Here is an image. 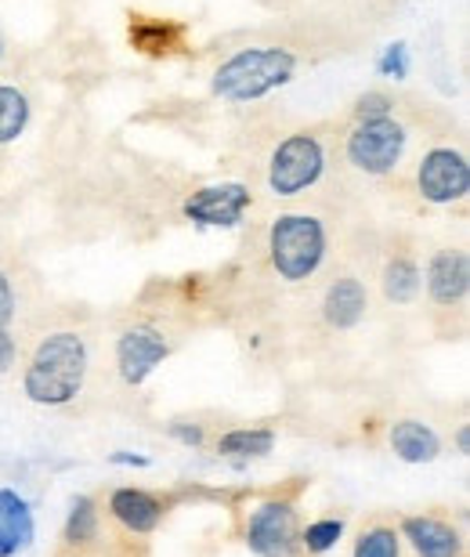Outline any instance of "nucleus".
Wrapping results in <instances>:
<instances>
[{
  "mask_svg": "<svg viewBox=\"0 0 470 557\" xmlns=\"http://www.w3.org/2000/svg\"><path fill=\"white\" fill-rule=\"evenodd\" d=\"M87 366H91V351H87L84 333L54 330L33 348L26 370H22V392L33 406L62 409L84 392Z\"/></svg>",
  "mask_w": 470,
  "mask_h": 557,
  "instance_id": "1",
  "label": "nucleus"
},
{
  "mask_svg": "<svg viewBox=\"0 0 470 557\" xmlns=\"http://www.w3.org/2000/svg\"><path fill=\"white\" fill-rule=\"evenodd\" d=\"M330 250L326 225L316 214H279L268 228V261L283 283H308Z\"/></svg>",
  "mask_w": 470,
  "mask_h": 557,
  "instance_id": "2",
  "label": "nucleus"
},
{
  "mask_svg": "<svg viewBox=\"0 0 470 557\" xmlns=\"http://www.w3.org/2000/svg\"><path fill=\"white\" fill-rule=\"evenodd\" d=\"M297 73V59L286 48H243L228 62L218 65L214 95L228 102H257L272 95L275 87H286Z\"/></svg>",
  "mask_w": 470,
  "mask_h": 557,
  "instance_id": "3",
  "label": "nucleus"
},
{
  "mask_svg": "<svg viewBox=\"0 0 470 557\" xmlns=\"http://www.w3.org/2000/svg\"><path fill=\"white\" fill-rule=\"evenodd\" d=\"M322 171H326V145L316 131H297L275 145L272 160H268V188L279 199L308 193L319 185Z\"/></svg>",
  "mask_w": 470,
  "mask_h": 557,
  "instance_id": "4",
  "label": "nucleus"
},
{
  "mask_svg": "<svg viewBox=\"0 0 470 557\" xmlns=\"http://www.w3.org/2000/svg\"><path fill=\"white\" fill-rule=\"evenodd\" d=\"M406 141L409 131L395 116L355 120V127L344 138V156H348L355 171H362L369 177H384L391 171H398L401 156H406Z\"/></svg>",
  "mask_w": 470,
  "mask_h": 557,
  "instance_id": "5",
  "label": "nucleus"
},
{
  "mask_svg": "<svg viewBox=\"0 0 470 557\" xmlns=\"http://www.w3.org/2000/svg\"><path fill=\"white\" fill-rule=\"evenodd\" d=\"M417 193L431 207H456L470 196V163L463 149L434 145L417 163Z\"/></svg>",
  "mask_w": 470,
  "mask_h": 557,
  "instance_id": "6",
  "label": "nucleus"
},
{
  "mask_svg": "<svg viewBox=\"0 0 470 557\" xmlns=\"http://www.w3.org/2000/svg\"><path fill=\"white\" fill-rule=\"evenodd\" d=\"M243 543L257 557H294L300 547V518L289 499H264L250 510Z\"/></svg>",
  "mask_w": 470,
  "mask_h": 557,
  "instance_id": "7",
  "label": "nucleus"
},
{
  "mask_svg": "<svg viewBox=\"0 0 470 557\" xmlns=\"http://www.w3.org/2000/svg\"><path fill=\"white\" fill-rule=\"evenodd\" d=\"M166 355H171V341H166L163 330L149 326V322L127 326L116 337V370L131 387H141L149 381V376L163 366Z\"/></svg>",
  "mask_w": 470,
  "mask_h": 557,
  "instance_id": "8",
  "label": "nucleus"
},
{
  "mask_svg": "<svg viewBox=\"0 0 470 557\" xmlns=\"http://www.w3.org/2000/svg\"><path fill=\"white\" fill-rule=\"evenodd\" d=\"M253 203L250 188L243 182H221V185H203L185 199V218L207 228H232L239 225L246 207Z\"/></svg>",
  "mask_w": 470,
  "mask_h": 557,
  "instance_id": "9",
  "label": "nucleus"
},
{
  "mask_svg": "<svg viewBox=\"0 0 470 557\" xmlns=\"http://www.w3.org/2000/svg\"><path fill=\"white\" fill-rule=\"evenodd\" d=\"M166 499L149 493V488H134V485H123V488H113L106 499V515L116 521L123 532H131V536H149L163 525L166 518Z\"/></svg>",
  "mask_w": 470,
  "mask_h": 557,
  "instance_id": "10",
  "label": "nucleus"
},
{
  "mask_svg": "<svg viewBox=\"0 0 470 557\" xmlns=\"http://www.w3.org/2000/svg\"><path fill=\"white\" fill-rule=\"evenodd\" d=\"M423 286H428V297L438 308H456L467 300L470 289V258L463 247H445L428 261V272H423Z\"/></svg>",
  "mask_w": 470,
  "mask_h": 557,
  "instance_id": "11",
  "label": "nucleus"
},
{
  "mask_svg": "<svg viewBox=\"0 0 470 557\" xmlns=\"http://www.w3.org/2000/svg\"><path fill=\"white\" fill-rule=\"evenodd\" d=\"M401 543H409L417 557H463L467 543L453 521L438 515H409L398 525Z\"/></svg>",
  "mask_w": 470,
  "mask_h": 557,
  "instance_id": "12",
  "label": "nucleus"
},
{
  "mask_svg": "<svg viewBox=\"0 0 470 557\" xmlns=\"http://www.w3.org/2000/svg\"><path fill=\"white\" fill-rule=\"evenodd\" d=\"M366 308H369V289L355 275L333 278L326 294H322V319H326L330 330H355L366 319Z\"/></svg>",
  "mask_w": 470,
  "mask_h": 557,
  "instance_id": "13",
  "label": "nucleus"
},
{
  "mask_svg": "<svg viewBox=\"0 0 470 557\" xmlns=\"http://www.w3.org/2000/svg\"><path fill=\"white\" fill-rule=\"evenodd\" d=\"M37 521H33L29 504L15 488H0V557H18L33 547Z\"/></svg>",
  "mask_w": 470,
  "mask_h": 557,
  "instance_id": "14",
  "label": "nucleus"
},
{
  "mask_svg": "<svg viewBox=\"0 0 470 557\" xmlns=\"http://www.w3.org/2000/svg\"><path fill=\"white\" fill-rule=\"evenodd\" d=\"M387 445L406 463H431L442 453V438L423 420H395L387 428Z\"/></svg>",
  "mask_w": 470,
  "mask_h": 557,
  "instance_id": "15",
  "label": "nucleus"
},
{
  "mask_svg": "<svg viewBox=\"0 0 470 557\" xmlns=\"http://www.w3.org/2000/svg\"><path fill=\"white\" fill-rule=\"evenodd\" d=\"M98 536H102V507H98V499L73 496L70 518H65V529H62V547L84 554L95 547Z\"/></svg>",
  "mask_w": 470,
  "mask_h": 557,
  "instance_id": "16",
  "label": "nucleus"
},
{
  "mask_svg": "<svg viewBox=\"0 0 470 557\" xmlns=\"http://www.w3.org/2000/svg\"><path fill=\"white\" fill-rule=\"evenodd\" d=\"M185 26H177L171 18H149V15H134L131 18V44L141 54H152V59H166L182 48Z\"/></svg>",
  "mask_w": 470,
  "mask_h": 557,
  "instance_id": "17",
  "label": "nucleus"
},
{
  "mask_svg": "<svg viewBox=\"0 0 470 557\" xmlns=\"http://www.w3.org/2000/svg\"><path fill=\"white\" fill-rule=\"evenodd\" d=\"M380 286H384V297L391 300V305L406 308L412 305V300L420 297L423 289V272L420 264L406 258V253H395L387 264H384V275H380Z\"/></svg>",
  "mask_w": 470,
  "mask_h": 557,
  "instance_id": "18",
  "label": "nucleus"
},
{
  "mask_svg": "<svg viewBox=\"0 0 470 557\" xmlns=\"http://www.w3.org/2000/svg\"><path fill=\"white\" fill-rule=\"evenodd\" d=\"M214 449L232 460H257L275 449V431L272 428H232L218 438Z\"/></svg>",
  "mask_w": 470,
  "mask_h": 557,
  "instance_id": "19",
  "label": "nucleus"
},
{
  "mask_svg": "<svg viewBox=\"0 0 470 557\" xmlns=\"http://www.w3.org/2000/svg\"><path fill=\"white\" fill-rule=\"evenodd\" d=\"M29 127V98L11 84H0V145H11Z\"/></svg>",
  "mask_w": 470,
  "mask_h": 557,
  "instance_id": "20",
  "label": "nucleus"
},
{
  "mask_svg": "<svg viewBox=\"0 0 470 557\" xmlns=\"http://www.w3.org/2000/svg\"><path fill=\"white\" fill-rule=\"evenodd\" d=\"M351 557H401V536L391 525H369L358 532Z\"/></svg>",
  "mask_w": 470,
  "mask_h": 557,
  "instance_id": "21",
  "label": "nucleus"
},
{
  "mask_svg": "<svg viewBox=\"0 0 470 557\" xmlns=\"http://www.w3.org/2000/svg\"><path fill=\"white\" fill-rule=\"evenodd\" d=\"M344 540V518H319L300 529V547L308 554H330Z\"/></svg>",
  "mask_w": 470,
  "mask_h": 557,
  "instance_id": "22",
  "label": "nucleus"
},
{
  "mask_svg": "<svg viewBox=\"0 0 470 557\" xmlns=\"http://www.w3.org/2000/svg\"><path fill=\"white\" fill-rule=\"evenodd\" d=\"M376 70L380 76H387V81H406L409 76V48L401 40L395 44H387L384 54H380V62H376Z\"/></svg>",
  "mask_w": 470,
  "mask_h": 557,
  "instance_id": "23",
  "label": "nucleus"
},
{
  "mask_svg": "<svg viewBox=\"0 0 470 557\" xmlns=\"http://www.w3.org/2000/svg\"><path fill=\"white\" fill-rule=\"evenodd\" d=\"M384 116H395V98L387 91H366L355 102V120H384Z\"/></svg>",
  "mask_w": 470,
  "mask_h": 557,
  "instance_id": "24",
  "label": "nucleus"
},
{
  "mask_svg": "<svg viewBox=\"0 0 470 557\" xmlns=\"http://www.w3.org/2000/svg\"><path fill=\"white\" fill-rule=\"evenodd\" d=\"M171 438H177L182 445H203L207 431L203 423H171Z\"/></svg>",
  "mask_w": 470,
  "mask_h": 557,
  "instance_id": "25",
  "label": "nucleus"
},
{
  "mask_svg": "<svg viewBox=\"0 0 470 557\" xmlns=\"http://www.w3.org/2000/svg\"><path fill=\"white\" fill-rule=\"evenodd\" d=\"M15 359H18V344H15V337H11L8 326H0V376L11 373Z\"/></svg>",
  "mask_w": 470,
  "mask_h": 557,
  "instance_id": "26",
  "label": "nucleus"
},
{
  "mask_svg": "<svg viewBox=\"0 0 470 557\" xmlns=\"http://www.w3.org/2000/svg\"><path fill=\"white\" fill-rule=\"evenodd\" d=\"M15 319V289H11V278L0 272V326Z\"/></svg>",
  "mask_w": 470,
  "mask_h": 557,
  "instance_id": "27",
  "label": "nucleus"
},
{
  "mask_svg": "<svg viewBox=\"0 0 470 557\" xmlns=\"http://www.w3.org/2000/svg\"><path fill=\"white\" fill-rule=\"evenodd\" d=\"M109 463H120V467H149L152 460H149V456H138V453H113V456H109Z\"/></svg>",
  "mask_w": 470,
  "mask_h": 557,
  "instance_id": "28",
  "label": "nucleus"
},
{
  "mask_svg": "<svg viewBox=\"0 0 470 557\" xmlns=\"http://www.w3.org/2000/svg\"><path fill=\"white\" fill-rule=\"evenodd\" d=\"M456 449H460V456L470 453V428L467 423H460V431H456Z\"/></svg>",
  "mask_w": 470,
  "mask_h": 557,
  "instance_id": "29",
  "label": "nucleus"
},
{
  "mask_svg": "<svg viewBox=\"0 0 470 557\" xmlns=\"http://www.w3.org/2000/svg\"><path fill=\"white\" fill-rule=\"evenodd\" d=\"M0 54H4V40H0Z\"/></svg>",
  "mask_w": 470,
  "mask_h": 557,
  "instance_id": "30",
  "label": "nucleus"
},
{
  "mask_svg": "<svg viewBox=\"0 0 470 557\" xmlns=\"http://www.w3.org/2000/svg\"><path fill=\"white\" fill-rule=\"evenodd\" d=\"M76 557H81V554H76Z\"/></svg>",
  "mask_w": 470,
  "mask_h": 557,
  "instance_id": "31",
  "label": "nucleus"
}]
</instances>
